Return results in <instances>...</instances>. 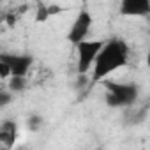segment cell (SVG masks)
I'll return each mask as SVG.
<instances>
[{
    "mask_svg": "<svg viewBox=\"0 0 150 150\" xmlns=\"http://www.w3.org/2000/svg\"><path fill=\"white\" fill-rule=\"evenodd\" d=\"M11 76H13L11 67H9L4 60H0V78H2V80H7V78H11Z\"/></svg>",
    "mask_w": 150,
    "mask_h": 150,
    "instance_id": "9",
    "label": "cell"
},
{
    "mask_svg": "<svg viewBox=\"0 0 150 150\" xmlns=\"http://www.w3.org/2000/svg\"><path fill=\"white\" fill-rule=\"evenodd\" d=\"M104 42L106 41H103V39H85L76 44V53H78L76 71L80 76H83V74H87L94 69L96 58H97L99 51L103 50Z\"/></svg>",
    "mask_w": 150,
    "mask_h": 150,
    "instance_id": "3",
    "label": "cell"
},
{
    "mask_svg": "<svg viewBox=\"0 0 150 150\" xmlns=\"http://www.w3.org/2000/svg\"><path fill=\"white\" fill-rule=\"evenodd\" d=\"M92 23H94V18L90 14L88 9H81L76 16V20H74V23L71 25L69 32H67V41L71 44L76 46L78 42L85 41L90 34V28H92Z\"/></svg>",
    "mask_w": 150,
    "mask_h": 150,
    "instance_id": "4",
    "label": "cell"
},
{
    "mask_svg": "<svg viewBox=\"0 0 150 150\" xmlns=\"http://www.w3.org/2000/svg\"><path fill=\"white\" fill-rule=\"evenodd\" d=\"M48 7H50V14H51V16L64 13V7H62V6H58V4H50Z\"/></svg>",
    "mask_w": 150,
    "mask_h": 150,
    "instance_id": "10",
    "label": "cell"
},
{
    "mask_svg": "<svg viewBox=\"0 0 150 150\" xmlns=\"http://www.w3.org/2000/svg\"><path fill=\"white\" fill-rule=\"evenodd\" d=\"M118 13L127 18L150 16V0H120Z\"/></svg>",
    "mask_w": 150,
    "mask_h": 150,
    "instance_id": "6",
    "label": "cell"
},
{
    "mask_svg": "<svg viewBox=\"0 0 150 150\" xmlns=\"http://www.w3.org/2000/svg\"><path fill=\"white\" fill-rule=\"evenodd\" d=\"M129 62V48L127 44L118 39H108L103 46V50L99 51L94 69H92V81L94 83H103L110 74H113L115 71L122 69L124 65H127Z\"/></svg>",
    "mask_w": 150,
    "mask_h": 150,
    "instance_id": "1",
    "label": "cell"
},
{
    "mask_svg": "<svg viewBox=\"0 0 150 150\" xmlns=\"http://www.w3.org/2000/svg\"><path fill=\"white\" fill-rule=\"evenodd\" d=\"M145 62H146V67L150 69V48H148V51H146V58H145Z\"/></svg>",
    "mask_w": 150,
    "mask_h": 150,
    "instance_id": "11",
    "label": "cell"
},
{
    "mask_svg": "<svg viewBox=\"0 0 150 150\" xmlns=\"http://www.w3.org/2000/svg\"><path fill=\"white\" fill-rule=\"evenodd\" d=\"M25 76H11V81H9V87L13 92H20L25 88Z\"/></svg>",
    "mask_w": 150,
    "mask_h": 150,
    "instance_id": "8",
    "label": "cell"
},
{
    "mask_svg": "<svg viewBox=\"0 0 150 150\" xmlns=\"http://www.w3.org/2000/svg\"><path fill=\"white\" fill-rule=\"evenodd\" d=\"M106 88V103L113 108L131 106L138 99V87L134 83H118V81H103Z\"/></svg>",
    "mask_w": 150,
    "mask_h": 150,
    "instance_id": "2",
    "label": "cell"
},
{
    "mask_svg": "<svg viewBox=\"0 0 150 150\" xmlns=\"http://www.w3.org/2000/svg\"><path fill=\"white\" fill-rule=\"evenodd\" d=\"M50 18H51L50 7L46 4H39L37 9H35V23H46Z\"/></svg>",
    "mask_w": 150,
    "mask_h": 150,
    "instance_id": "7",
    "label": "cell"
},
{
    "mask_svg": "<svg viewBox=\"0 0 150 150\" xmlns=\"http://www.w3.org/2000/svg\"><path fill=\"white\" fill-rule=\"evenodd\" d=\"M0 60H4L11 67L13 76H27L34 64V57L27 53H2Z\"/></svg>",
    "mask_w": 150,
    "mask_h": 150,
    "instance_id": "5",
    "label": "cell"
}]
</instances>
